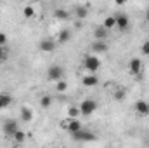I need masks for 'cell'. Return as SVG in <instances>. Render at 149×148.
<instances>
[{"label": "cell", "instance_id": "obj_23", "mask_svg": "<svg viewBox=\"0 0 149 148\" xmlns=\"http://www.w3.org/2000/svg\"><path fill=\"white\" fill-rule=\"evenodd\" d=\"M33 14H35V11H33V7H31V5L24 7V16H26V18H31Z\"/></svg>", "mask_w": 149, "mask_h": 148}, {"label": "cell", "instance_id": "obj_12", "mask_svg": "<svg viewBox=\"0 0 149 148\" xmlns=\"http://www.w3.org/2000/svg\"><path fill=\"white\" fill-rule=\"evenodd\" d=\"M81 84H83L85 87H94V85L99 84V78H97L95 75H85L83 80H81Z\"/></svg>", "mask_w": 149, "mask_h": 148}, {"label": "cell", "instance_id": "obj_19", "mask_svg": "<svg viewBox=\"0 0 149 148\" xmlns=\"http://www.w3.org/2000/svg\"><path fill=\"white\" fill-rule=\"evenodd\" d=\"M70 14H68V11H64V9H56V18L57 19H66Z\"/></svg>", "mask_w": 149, "mask_h": 148}, {"label": "cell", "instance_id": "obj_16", "mask_svg": "<svg viewBox=\"0 0 149 148\" xmlns=\"http://www.w3.org/2000/svg\"><path fill=\"white\" fill-rule=\"evenodd\" d=\"M102 26H104L106 30H109V28H116V19H114V16H108V18L104 19Z\"/></svg>", "mask_w": 149, "mask_h": 148}, {"label": "cell", "instance_id": "obj_3", "mask_svg": "<svg viewBox=\"0 0 149 148\" xmlns=\"http://www.w3.org/2000/svg\"><path fill=\"white\" fill-rule=\"evenodd\" d=\"M114 19H116V28H118L120 32H127V30L130 28V19H128L127 14L118 12V14H114Z\"/></svg>", "mask_w": 149, "mask_h": 148}, {"label": "cell", "instance_id": "obj_20", "mask_svg": "<svg viewBox=\"0 0 149 148\" xmlns=\"http://www.w3.org/2000/svg\"><path fill=\"white\" fill-rule=\"evenodd\" d=\"M26 140V134L23 132V131H17L16 134H14V141H17V143H23Z\"/></svg>", "mask_w": 149, "mask_h": 148}, {"label": "cell", "instance_id": "obj_28", "mask_svg": "<svg viewBox=\"0 0 149 148\" xmlns=\"http://www.w3.org/2000/svg\"><path fill=\"white\" fill-rule=\"evenodd\" d=\"M14 148H19V147H14Z\"/></svg>", "mask_w": 149, "mask_h": 148}, {"label": "cell", "instance_id": "obj_27", "mask_svg": "<svg viewBox=\"0 0 149 148\" xmlns=\"http://www.w3.org/2000/svg\"><path fill=\"white\" fill-rule=\"evenodd\" d=\"M146 19H148V21H149V11H148V12H146Z\"/></svg>", "mask_w": 149, "mask_h": 148}, {"label": "cell", "instance_id": "obj_6", "mask_svg": "<svg viewBox=\"0 0 149 148\" xmlns=\"http://www.w3.org/2000/svg\"><path fill=\"white\" fill-rule=\"evenodd\" d=\"M73 138L76 141H94L97 136L92 132V131H87V129H81L78 132H73Z\"/></svg>", "mask_w": 149, "mask_h": 148}, {"label": "cell", "instance_id": "obj_15", "mask_svg": "<svg viewBox=\"0 0 149 148\" xmlns=\"http://www.w3.org/2000/svg\"><path fill=\"white\" fill-rule=\"evenodd\" d=\"M21 118H23V122H31V120H33V111L24 106V108L21 110Z\"/></svg>", "mask_w": 149, "mask_h": 148}, {"label": "cell", "instance_id": "obj_22", "mask_svg": "<svg viewBox=\"0 0 149 148\" xmlns=\"http://www.w3.org/2000/svg\"><path fill=\"white\" fill-rule=\"evenodd\" d=\"M125 94H127V92H125L123 89H118V91L114 92V98H116L118 101H123V99H125Z\"/></svg>", "mask_w": 149, "mask_h": 148}, {"label": "cell", "instance_id": "obj_24", "mask_svg": "<svg viewBox=\"0 0 149 148\" xmlns=\"http://www.w3.org/2000/svg\"><path fill=\"white\" fill-rule=\"evenodd\" d=\"M5 44H7V35H5V33H2V32H0V47H3V45H5Z\"/></svg>", "mask_w": 149, "mask_h": 148}, {"label": "cell", "instance_id": "obj_4", "mask_svg": "<svg viewBox=\"0 0 149 148\" xmlns=\"http://www.w3.org/2000/svg\"><path fill=\"white\" fill-rule=\"evenodd\" d=\"M85 68L90 73H95L101 68V59L97 56H85Z\"/></svg>", "mask_w": 149, "mask_h": 148}, {"label": "cell", "instance_id": "obj_17", "mask_svg": "<svg viewBox=\"0 0 149 148\" xmlns=\"http://www.w3.org/2000/svg\"><path fill=\"white\" fill-rule=\"evenodd\" d=\"M78 115H80V108L78 106H70L68 108V117L70 118H78Z\"/></svg>", "mask_w": 149, "mask_h": 148}, {"label": "cell", "instance_id": "obj_9", "mask_svg": "<svg viewBox=\"0 0 149 148\" xmlns=\"http://www.w3.org/2000/svg\"><path fill=\"white\" fill-rule=\"evenodd\" d=\"M40 49L43 52H52L56 49V42L52 38H43V40H40Z\"/></svg>", "mask_w": 149, "mask_h": 148}, {"label": "cell", "instance_id": "obj_10", "mask_svg": "<svg viewBox=\"0 0 149 148\" xmlns=\"http://www.w3.org/2000/svg\"><path fill=\"white\" fill-rule=\"evenodd\" d=\"M74 16L78 19H85L88 16V5H76L74 7Z\"/></svg>", "mask_w": 149, "mask_h": 148}, {"label": "cell", "instance_id": "obj_5", "mask_svg": "<svg viewBox=\"0 0 149 148\" xmlns=\"http://www.w3.org/2000/svg\"><path fill=\"white\" fill-rule=\"evenodd\" d=\"M17 131H19L17 120H14V118H7V120L3 122V132H5V136L14 138V134H16Z\"/></svg>", "mask_w": 149, "mask_h": 148}, {"label": "cell", "instance_id": "obj_13", "mask_svg": "<svg viewBox=\"0 0 149 148\" xmlns=\"http://www.w3.org/2000/svg\"><path fill=\"white\" fill-rule=\"evenodd\" d=\"M70 38H71V32H70L68 28H63V30L57 33V42H59V44H66V42H70Z\"/></svg>", "mask_w": 149, "mask_h": 148}, {"label": "cell", "instance_id": "obj_14", "mask_svg": "<svg viewBox=\"0 0 149 148\" xmlns=\"http://www.w3.org/2000/svg\"><path fill=\"white\" fill-rule=\"evenodd\" d=\"M94 37H95V40H106V37H108V30L101 25V26H97V28L94 30Z\"/></svg>", "mask_w": 149, "mask_h": 148}, {"label": "cell", "instance_id": "obj_11", "mask_svg": "<svg viewBox=\"0 0 149 148\" xmlns=\"http://www.w3.org/2000/svg\"><path fill=\"white\" fill-rule=\"evenodd\" d=\"M92 51H94V52H99V54H101V52H106V51H108V44H106L104 40H95V42L92 44Z\"/></svg>", "mask_w": 149, "mask_h": 148}, {"label": "cell", "instance_id": "obj_25", "mask_svg": "<svg viewBox=\"0 0 149 148\" xmlns=\"http://www.w3.org/2000/svg\"><path fill=\"white\" fill-rule=\"evenodd\" d=\"M142 52H144L146 56H149V40L148 42H144V45H142Z\"/></svg>", "mask_w": 149, "mask_h": 148}, {"label": "cell", "instance_id": "obj_2", "mask_svg": "<svg viewBox=\"0 0 149 148\" xmlns=\"http://www.w3.org/2000/svg\"><path fill=\"white\" fill-rule=\"evenodd\" d=\"M63 77H64V68L59 66V65H54V66H50V68L47 70V78H49V80L59 82V80H63Z\"/></svg>", "mask_w": 149, "mask_h": 148}, {"label": "cell", "instance_id": "obj_8", "mask_svg": "<svg viewBox=\"0 0 149 148\" xmlns=\"http://www.w3.org/2000/svg\"><path fill=\"white\" fill-rule=\"evenodd\" d=\"M135 111H137L139 115H142V117H146V115H149V101H144V99H139V101L135 103Z\"/></svg>", "mask_w": 149, "mask_h": 148}, {"label": "cell", "instance_id": "obj_26", "mask_svg": "<svg viewBox=\"0 0 149 148\" xmlns=\"http://www.w3.org/2000/svg\"><path fill=\"white\" fill-rule=\"evenodd\" d=\"M2 59H5V51H3V47H0V61Z\"/></svg>", "mask_w": 149, "mask_h": 148}, {"label": "cell", "instance_id": "obj_21", "mask_svg": "<svg viewBox=\"0 0 149 148\" xmlns=\"http://www.w3.org/2000/svg\"><path fill=\"white\" fill-rule=\"evenodd\" d=\"M56 87H57V91H59V92H63V91H66V89H68V84H66L64 80H59V82L56 84Z\"/></svg>", "mask_w": 149, "mask_h": 148}, {"label": "cell", "instance_id": "obj_7", "mask_svg": "<svg viewBox=\"0 0 149 148\" xmlns=\"http://www.w3.org/2000/svg\"><path fill=\"white\" fill-rule=\"evenodd\" d=\"M128 72L132 75H139L142 72V61L139 59V58H134V59H130V63H128Z\"/></svg>", "mask_w": 149, "mask_h": 148}, {"label": "cell", "instance_id": "obj_1", "mask_svg": "<svg viewBox=\"0 0 149 148\" xmlns=\"http://www.w3.org/2000/svg\"><path fill=\"white\" fill-rule=\"evenodd\" d=\"M80 113L81 115H92L94 111L97 110V101L95 99H92V98H88V99H83L81 103H80Z\"/></svg>", "mask_w": 149, "mask_h": 148}, {"label": "cell", "instance_id": "obj_18", "mask_svg": "<svg viewBox=\"0 0 149 148\" xmlns=\"http://www.w3.org/2000/svg\"><path fill=\"white\" fill-rule=\"evenodd\" d=\"M50 105H52V98H50V96H43V98L40 99V106H42V108H49Z\"/></svg>", "mask_w": 149, "mask_h": 148}]
</instances>
